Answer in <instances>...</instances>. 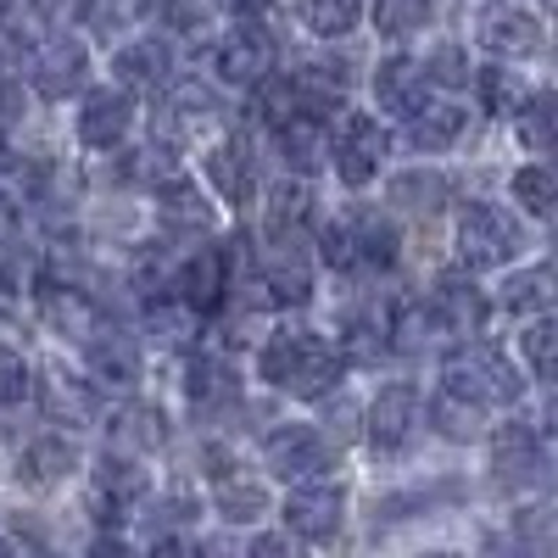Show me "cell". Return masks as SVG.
<instances>
[{
  "label": "cell",
  "instance_id": "obj_50",
  "mask_svg": "<svg viewBox=\"0 0 558 558\" xmlns=\"http://www.w3.org/2000/svg\"><path fill=\"white\" fill-rule=\"evenodd\" d=\"M146 558H196V547H191V542H184V536H157Z\"/></svg>",
  "mask_w": 558,
  "mask_h": 558
},
{
  "label": "cell",
  "instance_id": "obj_48",
  "mask_svg": "<svg viewBox=\"0 0 558 558\" xmlns=\"http://www.w3.org/2000/svg\"><path fill=\"white\" fill-rule=\"evenodd\" d=\"M17 302H23V279H17V268L7 257H0V318H12Z\"/></svg>",
  "mask_w": 558,
  "mask_h": 558
},
{
  "label": "cell",
  "instance_id": "obj_25",
  "mask_svg": "<svg viewBox=\"0 0 558 558\" xmlns=\"http://www.w3.org/2000/svg\"><path fill=\"white\" fill-rule=\"evenodd\" d=\"M112 68H118V78H123V84H140V89H157V84H168L173 51H168L162 39H134V45H123V51L112 57Z\"/></svg>",
  "mask_w": 558,
  "mask_h": 558
},
{
  "label": "cell",
  "instance_id": "obj_54",
  "mask_svg": "<svg viewBox=\"0 0 558 558\" xmlns=\"http://www.w3.org/2000/svg\"><path fill=\"white\" fill-rule=\"evenodd\" d=\"M425 558H458V553H425Z\"/></svg>",
  "mask_w": 558,
  "mask_h": 558
},
{
  "label": "cell",
  "instance_id": "obj_22",
  "mask_svg": "<svg viewBox=\"0 0 558 558\" xmlns=\"http://www.w3.org/2000/svg\"><path fill=\"white\" fill-rule=\"evenodd\" d=\"M463 134H470V112H463V107H425L418 118H408V146L425 151V157L452 151Z\"/></svg>",
  "mask_w": 558,
  "mask_h": 558
},
{
  "label": "cell",
  "instance_id": "obj_40",
  "mask_svg": "<svg viewBox=\"0 0 558 558\" xmlns=\"http://www.w3.org/2000/svg\"><path fill=\"white\" fill-rule=\"evenodd\" d=\"M213 118V96L202 84H173L168 89V112H162V123L179 134V129H191V123H207Z\"/></svg>",
  "mask_w": 558,
  "mask_h": 558
},
{
  "label": "cell",
  "instance_id": "obj_35",
  "mask_svg": "<svg viewBox=\"0 0 558 558\" xmlns=\"http://www.w3.org/2000/svg\"><path fill=\"white\" fill-rule=\"evenodd\" d=\"M514 202H520L531 218H553V207H558V179H553L547 162H531V168L514 173Z\"/></svg>",
  "mask_w": 558,
  "mask_h": 558
},
{
  "label": "cell",
  "instance_id": "obj_15",
  "mask_svg": "<svg viewBox=\"0 0 558 558\" xmlns=\"http://www.w3.org/2000/svg\"><path fill=\"white\" fill-rule=\"evenodd\" d=\"M547 475V447H542V436L531 430V425H508L502 436H497V447H492V481L508 492V486H536Z\"/></svg>",
  "mask_w": 558,
  "mask_h": 558
},
{
  "label": "cell",
  "instance_id": "obj_37",
  "mask_svg": "<svg viewBox=\"0 0 558 558\" xmlns=\"http://www.w3.org/2000/svg\"><path fill=\"white\" fill-rule=\"evenodd\" d=\"M430 7L436 0H375V28L386 39H408L413 28L430 23Z\"/></svg>",
  "mask_w": 558,
  "mask_h": 558
},
{
  "label": "cell",
  "instance_id": "obj_9",
  "mask_svg": "<svg viewBox=\"0 0 558 558\" xmlns=\"http://www.w3.org/2000/svg\"><path fill=\"white\" fill-rule=\"evenodd\" d=\"M475 39L486 45L492 57H514L520 62V57H536L547 45V28H542L536 12L514 7V0H497V7H486L475 17Z\"/></svg>",
  "mask_w": 558,
  "mask_h": 558
},
{
  "label": "cell",
  "instance_id": "obj_41",
  "mask_svg": "<svg viewBox=\"0 0 558 558\" xmlns=\"http://www.w3.org/2000/svg\"><path fill=\"white\" fill-rule=\"evenodd\" d=\"M391 196H397L402 207H413V213H430V207H441V196H447V179H441V173H402V179L391 184Z\"/></svg>",
  "mask_w": 558,
  "mask_h": 558
},
{
  "label": "cell",
  "instance_id": "obj_55",
  "mask_svg": "<svg viewBox=\"0 0 558 558\" xmlns=\"http://www.w3.org/2000/svg\"><path fill=\"white\" fill-rule=\"evenodd\" d=\"M0 558H12V547H7V542H0Z\"/></svg>",
  "mask_w": 558,
  "mask_h": 558
},
{
  "label": "cell",
  "instance_id": "obj_47",
  "mask_svg": "<svg viewBox=\"0 0 558 558\" xmlns=\"http://www.w3.org/2000/svg\"><path fill=\"white\" fill-rule=\"evenodd\" d=\"M0 68H23V28L0 12Z\"/></svg>",
  "mask_w": 558,
  "mask_h": 558
},
{
  "label": "cell",
  "instance_id": "obj_28",
  "mask_svg": "<svg viewBox=\"0 0 558 558\" xmlns=\"http://www.w3.org/2000/svg\"><path fill=\"white\" fill-rule=\"evenodd\" d=\"M213 502H218V514H223L229 525H252V520H263L268 492H263L257 481H246V475H218V481H213Z\"/></svg>",
  "mask_w": 558,
  "mask_h": 558
},
{
  "label": "cell",
  "instance_id": "obj_45",
  "mask_svg": "<svg viewBox=\"0 0 558 558\" xmlns=\"http://www.w3.org/2000/svg\"><path fill=\"white\" fill-rule=\"evenodd\" d=\"M418 68H425V78H441V84H470V68H463L458 45H441V51L430 62H418Z\"/></svg>",
  "mask_w": 558,
  "mask_h": 558
},
{
  "label": "cell",
  "instance_id": "obj_11",
  "mask_svg": "<svg viewBox=\"0 0 558 558\" xmlns=\"http://www.w3.org/2000/svg\"><path fill=\"white\" fill-rule=\"evenodd\" d=\"M274 68V39L263 34V23H241V28H229L218 45H213V73L223 84H263Z\"/></svg>",
  "mask_w": 558,
  "mask_h": 558
},
{
  "label": "cell",
  "instance_id": "obj_6",
  "mask_svg": "<svg viewBox=\"0 0 558 558\" xmlns=\"http://www.w3.org/2000/svg\"><path fill=\"white\" fill-rule=\"evenodd\" d=\"M146 492H151V481L129 452H107L96 470H89V508H96V520H107V525H123L134 508L146 502Z\"/></svg>",
  "mask_w": 558,
  "mask_h": 558
},
{
  "label": "cell",
  "instance_id": "obj_36",
  "mask_svg": "<svg viewBox=\"0 0 558 558\" xmlns=\"http://www.w3.org/2000/svg\"><path fill=\"white\" fill-rule=\"evenodd\" d=\"M307 218V191L302 184H279L268 196V241L274 246H291V229Z\"/></svg>",
  "mask_w": 558,
  "mask_h": 558
},
{
  "label": "cell",
  "instance_id": "obj_32",
  "mask_svg": "<svg viewBox=\"0 0 558 558\" xmlns=\"http://www.w3.org/2000/svg\"><path fill=\"white\" fill-rule=\"evenodd\" d=\"M502 307L508 313H542L547 318V307H553V268H520L502 286Z\"/></svg>",
  "mask_w": 558,
  "mask_h": 558
},
{
  "label": "cell",
  "instance_id": "obj_29",
  "mask_svg": "<svg viewBox=\"0 0 558 558\" xmlns=\"http://www.w3.org/2000/svg\"><path fill=\"white\" fill-rule=\"evenodd\" d=\"M481 101H486V112H497V118H520V112L531 107V84H525L514 68H486V73H481Z\"/></svg>",
  "mask_w": 558,
  "mask_h": 558
},
{
  "label": "cell",
  "instance_id": "obj_26",
  "mask_svg": "<svg viewBox=\"0 0 558 558\" xmlns=\"http://www.w3.org/2000/svg\"><path fill=\"white\" fill-rule=\"evenodd\" d=\"M202 168H207L213 191L223 202H252V162H246V151L235 146V140H218V146L202 157Z\"/></svg>",
  "mask_w": 558,
  "mask_h": 558
},
{
  "label": "cell",
  "instance_id": "obj_34",
  "mask_svg": "<svg viewBox=\"0 0 558 558\" xmlns=\"http://www.w3.org/2000/svg\"><path fill=\"white\" fill-rule=\"evenodd\" d=\"M45 408H51L57 418L68 413V425H84V418L96 413V391L78 386L73 375H62V368H51V375H45Z\"/></svg>",
  "mask_w": 558,
  "mask_h": 558
},
{
  "label": "cell",
  "instance_id": "obj_51",
  "mask_svg": "<svg viewBox=\"0 0 558 558\" xmlns=\"http://www.w3.org/2000/svg\"><path fill=\"white\" fill-rule=\"evenodd\" d=\"M89 558H129V547H123V542H112V536H101L96 547H89Z\"/></svg>",
  "mask_w": 558,
  "mask_h": 558
},
{
  "label": "cell",
  "instance_id": "obj_5",
  "mask_svg": "<svg viewBox=\"0 0 558 558\" xmlns=\"http://www.w3.org/2000/svg\"><path fill=\"white\" fill-rule=\"evenodd\" d=\"M386 129L368 118V112H347L341 118V134H336V146H324V157L336 162L341 184H352V191H363V184H375L380 168H386Z\"/></svg>",
  "mask_w": 558,
  "mask_h": 558
},
{
  "label": "cell",
  "instance_id": "obj_7",
  "mask_svg": "<svg viewBox=\"0 0 558 558\" xmlns=\"http://www.w3.org/2000/svg\"><path fill=\"white\" fill-rule=\"evenodd\" d=\"M263 463L279 481H318L330 470V441H324L313 425H274L263 436Z\"/></svg>",
  "mask_w": 558,
  "mask_h": 558
},
{
  "label": "cell",
  "instance_id": "obj_39",
  "mask_svg": "<svg viewBox=\"0 0 558 558\" xmlns=\"http://www.w3.org/2000/svg\"><path fill=\"white\" fill-rule=\"evenodd\" d=\"M553 96H531V107L514 118V129H520V146L531 151V157H547L553 151Z\"/></svg>",
  "mask_w": 558,
  "mask_h": 558
},
{
  "label": "cell",
  "instance_id": "obj_19",
  "mask_svg": "<svg viewBox=\"0 0 558 558\" xmlns=\"http://www.w3.org/2000/svg\"><path fill=\"white\" fill-rule=\"evenodd\" d=\"M184 397H191V408L202 418H213V413L241 402V380H235V368H229L223 357H196L191 375H184Z\"/></svg>",
  "mask_w": 558,
  "mask_h": 558
},
{
  "label": "cell",
  "instance_id": "obj_24",
  "mask_svg": "<svg viewBox=\"0 0 558 558\" xmlns=\"http://www.w3.org/2000/svg\"><path fill=\"white\" fill-rule=\"evenodd\" d=\"M257 291H263V302H274V307H302L307 291H313V279H307L302 263H291V246H279V257H268V263L257 268Z\"/></svg>",
  "mask_w": 558,
  "mask_h": 558
},
{
  "label": "cell",
  "instance_id": "obj_18",
  "mask_svg": "<svg viewBox=\"0 0 558 558\" xmlns=\"http://www.w3.org/2000/svg\"><path fill=\"white\" fill-rule=\"evenodd\" d=\"M430 318H436V330H452V336H481V324H486V296L470 286V279H436V291H430Z\"/></svg>",
  "mask_w": 558,
  "mask_h": 558
},
{
  "label": "cell",
  "instance_id": "obj_20",
  "mask_svg": "<svg viewBox=\"0 0 558 558\" xmlns=\"http://www.w3.org/2000/svg\"><path fill=\"white\" fill-rule=\"evenodd\" d=\"M68 470H73V441H62V436H39L17 452V486L23 492H51L68 481Z\"/></svg>",
  "mask_w": 558,
  "mask_h": 558
},
{
  "label": "cell",
  "instance_id": "obj_53",
  "mask_svg": "<svg viewBox=\"0 0 558 558\" xmlns=\"http://www.w3.org/2000/svg\"><path fill=\"white\" fill-rule=\"evenodd\" d=\"M196 558H235V553H229V547H202Z\"/></svg>",
  "mask_w": 558,
  "mask_h": 558
},
{
  "label": "cell",
  "instance_id": "obj_3",
  "mask_svg": "<svg viewBox=\"0 0 558 558\" xmlns=\"http://www.w3.org/2000/svg\"><path fill=\"white\" fill-rule=\"evenodd\" d=\"M318 241H324V263L330 268H391L397 263V229L368 207L324 223Z\"/></svg>",
  "mask_w": 558,
  "mask_h": 558
},
{
  "label": "cell",
  "instance_id": "obj_44",
  "mask_svg": "<svg viewBox=\"0 0 558 558\" xmlns=\"http://www.w3.org/2000/svg\"><path fill=\"white\" fill-rule=\"evenodd\" d=\"M553 341H558L553 318H536L531 330L520 336V347H525V357H531V375H536V380H553Z\"/></svg>",
  "mask_w": 558,
  "mask_h": 558
},
{
  "label": "cell",
  "instance_id": "obj_38",
  "mask_svg": "<svg viewBox=\"0 0 558 558\" xmlns=\"http://www.w3.org/2000/svg\"><path fill=\"white\" fill-rule=\"evenodd\" d=\"M279 146H286V162H296L302 173L324 162V134H318V118H296L279 129Z\"/></svg>",
  "mask_w": 558,
  "mask_h": 558
},
{
  "label": "cell",
  "instance_id": "obj_1",
  "mask_svg": "<svg viewBox=\"0 0 558 558\" xmlns=\"http://www.w3.org/2000/svg\"><path fill=\"white\" fill-rule=\"evenodd\" d=\"M257 375L274 386V391H291V397H324L336 380H341V352L324 341L318 330H274L257 352Z\"/></svg>",
  "mask_w": 558,
  "mask_h": 558
},
{
  "label": "cell",
  "instance_id": "obj_14",
  "mask_svg": "<svg viewBox=\"0 0 558 558\" xmlns=\"http://www.w3.org/2000/svg\"><path fill=\"white\" fill-rule=\"evenodd\" d=\"M34 296H39V313H45V324H51L57 336H68V341H84V347L101 336V307L89 302L84 291H73V286H62V279H51V274H45Z\"/></svg>",
  "mask_w": 558,
  "mask_h": 558
},
{
  "label": "cell",
  "instance_id": "obj_17",
  "mask_svg": "<svg viewBox=\"0 0 558 558\" xmlns=\"http://www.w3.org/2000/svg\"><path fill=\"white\" fill-rule=\"evenodd\" d=\"M375 101L386 112H397V118H418V112H425V101H430L425 68H418L413 57H386L375 68Z\"/></svg>",
  "mask_w": 558,
  "mask_h": 558
},
{
  "label": "cell",
  "instance_id": "obj_27",
  "mask_svg": "<svg viewBox=\"0 0 558 558\" xmlns=\"http://www.w3.org/2000/svg\"><path fill=\"white\" fill-rule=\"evenodd\" d=\"M430 330H436L430 302H418V296H402L386 313V347H397V352H425L430 347Z\"/></svg>",
  "mask_w": 558,
  "mask_h": 558
},
{
  "label": "cell",
  "instance_id": "obj_13",
  "mask_svg": "<svg viewBox=\"0 0 558 558\" xmlns=\"http://www.w3.org/2000/svg\"><path fill=\"white\" fill-rule=\"evenodd\" d=\"M134 129V101H129V89H89L84 107H78V140L89 151H118L123 140Z\"/></svg>",
  "mask_w": 558,
  "mask_h": 558
},
{
  "label": "cell",
  "instance_id": "obj_52",
  "mask_svg": "<svg viewBox=\"0 0 558 558\" xmlns=\"http://www.w3.org/2000/svg\"><path fill=\"white\" fill-rule=\"evenodd\" d=\"M223 7H229V12H241V17L252 23V17H257V12L268 7V0H223Z\"/></svg>",
  "mask_w": 558,
  "mask_h": 558
},
{
  "label": "cell",
  "instance_id": "obj_23",
  "mask_svg": "<svg viewBox=\"0 0 558 558\" xmlns=\"http://www.w3.org/2000/svg\"><path fill=\"white\" fill-rule=\"evenodd\" d=\"M89 375H96L101 386H118V391L140 386V347L129 336L101 330L96 341H89Z\"/></svg>",
  "mask_w": 558,
  "mask_h": 558
},
{
  "label": "cell",
  "instance_id": "obj_46",
  "mask_svg": "<svg viewBox=\"0 0 558 558\" xmlns=\"http://www.w3.org/2000/svg\"><path fill=\"white\" fill-rule=\"evenodd\" d=\"M17 218H23V184L0 173V241L17 229Z\"/></svg>",
  "mask_w": 558,
  "mask_h": 558
},
{
  "label": "cell",
  "instance_id": "obj_10",
  "mask_svg": "<svg viewBox=\"0 0 558 558\" xmlns=\"http://www.w3.org/2000/svg\"><path fill=\"white\" fill-rule=\"evenodd\" d=\"M347 520V492L336 481H307L286 497V531L302 542H336Z\"/></svg>",
  "mask_w": 558,
  "mask_h": 558
},
{
  "label": "cell",
  "instance_id": "obj_8",
  "mask_svg": "<svg viewBox=\"0 0 558 558\" xmlns=\"http://www.w3.org/2000/svg\"><path fill=\"white\" fill-rule=\"evenodd\" d=\"M84 73H89V51L78 39H68V34H51V39H39L28 51V84L39 89L45 101H68L73 89L84 84Z\"/></svg>",
  "mask_w": 558,
  "mask_h": 558
},
{
  "label": "cell",
  "instance_id": "obj_33",
  "mask_svg": "<svg viewBox=\"0 0 558 558\" xmlns=\"http://www.w3.org/2000/svg\"><path fill=\"white\" fill-rule=\"evenodd\" d=\"M302 23L318 39H341L363 23V0H302Z\"/></svg>",
  "mask_w": 558,
  "mask_h": 558
},
{
  "label": "cell",
  "instance_id": "obj_30",
  "mask_svg": "<svg viewBox=\"0 0 558 558\" xmlns=\"http://www.w3.org/2000/svg\"><path fill=\"white\" fill-rule=\"evenodd\" d=\"M430 425H436V436H447V441H475L481 425H486V413L470 408L463 397H452V391H436V397H430Z\"/></svg>",
  "mask_w": 558,
  "mask_h": 558
},
{
  "label": "cell",
  "instance_id": "obj_31",
  "mask_svg": "<svg viewBox=\"0 0 558 558\" xmlns=\"http://www.w3.org/2000/svg\"><path fill=\"white\" fill-rule=\"evenodd\" d=\"M112 441L118 447H162L168 441V418L162 408H146V402H134L112 418Z\"/></svg>",
  "mask_w": 558,
  "mask_h": 558
},
{
  "label": "cell",
  "instance_id": "obj_21",
  "mask_svg": "<svg viewBox=\"0 0 558 558\" xmlns=\"http://www.w3.org/2000/svg\"><path fill=\"white\" fill-rule=\"evenodd\" d=\"M157 223L173 229V235H207V229H213V207L202 202L196 184L168 179L162 191H157Z\"/></svg>",
  "mask_w": 558,
  "mask_h": 558
},
{
  "label": "cell",
  "instance_id": "obj_12",
  "mask_svg": "<svg viewBox=\"0 0 558 558\" xmlns=\"http://www.w3.org/2000/svg\"><path fill=\"white\" fill-rule=\"evenodd\" d=\"M413 430H418V391L413 386L397 380V386H386L375 402H368V447L375 452H386V458L408 452Z\"/></svg>",
  "mask_w": 558,
  "mask_h": 558
},
{
  "label": "cell",
  "instance_id": "obj_16",
  "mask_svg": "<svg viewBox=\"0 0 558 558\" xmlns=\"http://www.w3.org/2000/svg\"><path fill=\"white\" fill-rule=\"evenodd\" d=\"M173 291L191 313H213L229 296V252L223 246H202L191 263L173 274Z\"/></svg>",
  "mask_w": 558,
  "mask_h": 558
},
{
  "label": "cell",
  "instance_id": "obj_42",
  "mask_svg": "<svg viewBox=\"0 0 558 558\" xmlns=\"http://www.w3.org/2000/svg\"><path fill=\"white\" fill-rule=\"evenodd\" d=\"M481 558H547V542L536 525L531 531H497V536H486Z\"/></svg>",
  "mask_w": 558,
  "mask_h": 558
},
{
  "label": "cell",
  "instance_id": "obj_4",
  "mask_svg": "<svg viewBox=\"0 0 558 558\" xmlns=\"http://www.w3.org/2000/svg\"><path fill=\"white\" fill-rule=\"evenodd\" d=\"M525 246V229L514 213H502L497 202H470L458 213V257L463 268H502L514 263Z\"/></svg>",
  "mask_w": 558,
  "mask_h": 558
},
{
  "label": "cell",
  "instance_id": "obj_2",
  "mask_svg": "<svg viewBox=\"0 0 558 558\" xmlns=\"http://www.w3.org/2000/svg\"><path fill=\"white\" fill-rule=\"evenodd\" d=\"M447 386L452 397H463L470 408H514L520 402V375H514V363H508L497 347H481V341H463L452 357H447Z\"/></svg>",
  "mask_w": 558,
  "mask_h": 558
},
{
  "label": "cell",
  "instance_id": "obj_43",
  "mask_svg": "<svg viewBox=\"0 0 558 558\" xmlns=\"http://www.w3.org/2000/svg\"><path fill=\"white\" fill-rule=\"evenodd\" d=\"M28 391H34V380H28V357L12 352V347H0V408H17Z\"/></svg>",
  "mask_w": 558,
  "mask_h": 558
},
{
  "label": "cell",
  "instance_id": "obj_49",
  "mask_svg": "<svg viewBox=\"0 0 558 558\" xmlns=\"http://www.w3.org/2000/svg\"><path fill=\"white\" fill-rule=\"evenodd\" d=\"M252 558H302V553L291 547V536H257L252 542Z\"/></svg>",
  "mask_w": 558,
  "mask_h": 558
}]
</instances>
